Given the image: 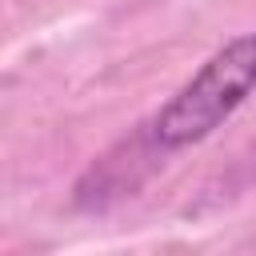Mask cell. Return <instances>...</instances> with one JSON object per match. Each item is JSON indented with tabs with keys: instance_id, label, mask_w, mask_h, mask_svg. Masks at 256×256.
I'll return each mask as SVG.
<instances>
[{
	"instance_id": "cell-1",
	"label": "cell",
	"mask_w": 256,
	"mask_h": 256,
	"mask_svg": "<svg viewBox=\"0 0 256 256\" xmlns=\"http://www.w3.org/2000/svg\"><path fill=\"white\" fill-rule=\"evenodd\" d=\"M252 92H256V32H244L224 48H216L196 68V76L152 116L144 136L156 152L188 148L212 136Z\"/></svg>"
}]
</instances>
